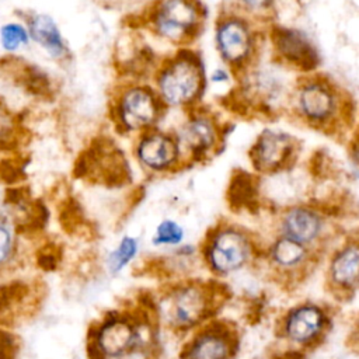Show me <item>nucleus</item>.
Segmentation results:
<instances>
[{"instance_id":"nucleus-18","label":"nucleus","mask_w":359,"mask_h":359,"mask_svg":"<svg viewBox=\"0 0 359 359\" xmlns=\"http://www.w3.org/2000/svg\"><path fill=\"white\" fill-rule=\"evenodd\" d=\"M139 341V331L130 320L112 317L97 331L95 348L101 358H118L129 352Z\"/></svg>"},{"instance_id":"nucleus-4","label":"nucleus","mask_w":359,"mask_h":359,"mask_svg":"<svg viewBox=\"0 0 359 359\" xmlns=\"http://www.w3.org/2000/svg\"><path fill=\"white\" fill-rule=\"evenodd\" d=\"M154 83L165 107L192 105L203 90V66L194 52L181 50L156 69Z\"/></svg>"},{"instance_id":"nucleus-23","label":"nucleus","mask_w":359,"mask_h":359,"mask_svg":"<svg viewBox=\"0 0 359 359\" xmlns=\"http://www.w3.org/2000/svg\"><path fill=\"white\" fill-rule=\"evenodd\" d=\"M18 129V115L14 114L3 100H0V143H7L10 139H15Z\"/></svg>"},{"instance_id":"nucleus-5","label":"nucleus","mask_w":359,"mask_h":359,"mask_svg":"<svg viewBox=\"0 0 359 359\" xmlns=\"http://www.w3.org/2000/svg\"><path fill=\"white\" fill-rule=\"evenodd\" d=\"M254 252L255 243L251 234L229 223H220L210 229L201 250L206 268L217 276L243 269L252 259Z\"/></svg>"},{"instance_id":"nucleus-20","label":"nucleus","mask_w":359,"mask_h":359,"mask_svg":"<svg viewBox=\"0 0 359 359\" xmlns=\"http://www.w3.org/2000/svg\"><path fill=\"white\" fill-rule=\"evenodd\" d=\"M31 42L29 31L21 20L8 21L0 27V46L7 55H17Z\"/></svg>"},{"instance_id":"nucleus-14","label":"nucleus","mask_w":359,"mask_h":359,"mask_svg":"<svg viewBox=\"0 0 359 359\" xmlns=\"http://www.w3.org/2000/svg\"><path fill=\"white\" fill-rule=\"evenodd\" d=\"M327 282L338 299L351 297L359 287V240L351 238L332 254L327 268Z\"/></svg>"},{"instance_id":"nucleus-13","label":"nucleus","mask_w":359,"mask_h":359,"mask_svg":"<svg viewBox=\"0 0 359 359\" xmlns=\"http://www.w3.org/2000/svg\"><path fill=\"white\" fill-rule=\"evenodd\" d=\"M297 153L296 140L285 132L264 130L250 150V160L261 174H278L293 164Z\"/></svg>"},{"instance_id":"nucleus-15","label":"nucleus","mask_w":359,"mask_h":359,"mask_svg":"<svg viewBox=\"0 0 359 359\" xmlns=\"http://www.w3.org/2000/svg\"><path fill=\"white\" fill-rule=\"evenodd\" d=\"M20 20L27 25L31 41L36 43L52 60L66 63L72 59V50L56 20L39 11L17 13Z\"/></svg>"},{"instance_id":"nucleus-11","label":"nucleus","mask_w":359,"mask_h":359,"mask_svg":"<svg viewBox=\"0 0 359 359\" xmlns=\"http://www.w3.org/2000/svg\"><path fill=\"white\" fill-rule=\"evenodd\" d=\"M135 154L143 167L154 172L174 171L185 163L177 135L156 128L139 135Z\"/></svg>"},{"instance_id":"nucleus-12","label":"nucleus","mask_w":359,"mask_h":359,"mask_svg":"<svg viewBox=\"0 0 359 359\" xmlns=\"http://www.w3.org/2000/svg\"><path fill=\"white\" fill-rule=\"evenodd\" d=\"M184 158L189 163L208 160L219 150L222 140L217 121L208 112H195L177 135Z\"/></svg>"},{"instance_id":"nucleus-7","label":"nucleus","mask_w":359,"mask_h":359,"mask_svg":"<svg viewBox=\"0 0 359 359\" xmlns=\"http://www.w3.org/2000/svg\"><path fill=\"white\" fill-rule=\"evenodd\" d=\"M238 345L237 330L227 321L212 318L192 331L180 356L181 359H233Z\"/></svg>"},{"instance_id":"nucleus-1","label":"nucleus","mask_w":359,"mask_h":359,"mask_svg":"<svg viewBox=\"0 0 359 359\" xmlns=\"http://www.w3.org/2000/svg\"><path fill=\"white\" fill-rule=\"evenodd\" d=\"M220 286L217 282L201 279H187L172 286L164 302L170 327L187 334L212 320L224 299Z\"/></svg>"},{"instance_id":"nucleus-26","label":"nucleus","mask_w":359,"mask_h":359,"mask_svg":"<svg viewBox=\"0 0 359 359\" xmlns=\"http://www.w3.org/2000/svg\"><path fill=\"white\" fill-rule=\"evenodd\" d=\"M245 8H248V10H254V11H257V10H264L269 3H271V0H238Z\"/></svg>"},{"instance_id":"nucleus-3","label":"nucleus","mask_w":359,"mask_h":359,"mask_svg":"<svg viewBox=\"0 0 359 359\" xmlns=\"http://www.w3.org/2000/svg\"><path fill=\"white\" fill-rule=\"evenodd\" d=\"M165 105L156 88L142 81L126 80L112 91L111 121L122 133H142L153 129Z\"/></svg>"},{"instance_id":"nucleus-25","label":"nucleus","mask_w":359,"mask_h":359,"mask_svg":"<svg viewBox=\"0 0 359 359\" xmlns=\"http://www.w3.org/2000/svg\"><path fill=\"white\" fill-rule=\"evenodd\" d=\"M349 154H351V161H352V164H353V165L356 167V170L359 171V132H358L356 136L352 139Z\"/></svg>"},{"instance_id":"nucleus-6","label":"nucleus","mask_w":359,"mask_h":359,"mask_svg":"<svg viewBox=\"0 0 359 359\" xmlns=\"http://www.w3.org/2000/svg\"><path fill=\"white\" fill-rule=\"evenodd\" d=\"M203 15L198 0H156L142 15V25L165 41L185 43L198 35Z\"/></svg>"},{"instance_id":"nucleus-21","label":"nucleus","mask_w":359,"mask_h":359,"mask_svg":"<svg viewBox=\"0 0 359 359\" xmlns=\"http://www.w3.org/2000/svg\"><path fill=\"white\" fill-rule=\"evenodd\" d=\"M139 250V243L135 237L125 236L115 250L111 251L108 257V268L112 273H118L122 271L129 262L133 261Z\"/></svg>"},{"instance_id":"nucleus-10","label":"nucleus","mask_w":359,"mask_h":359,"mask_svg":"<svg viewBox=\"0 0 359 359\" xmlns=\"http://www.w3.org/2000/svg\"><path fill=\"white\" fill-rule=\"evenodd\" d=\"M328 324L330 317L325 309L314 303H303L286 311L279 323V334L289 344L309 348L318 344Z\"/></svg>"},{"instance_id":"nucleus-17","label":"nucleus","mask_w":359,"mask_h":359,"mask_svg":"<svg viewBox=\"0 0 359 359\" xmlns=\"http://www.w3.org/2000/svg\"><path fill=\"white\" fill-rule=\"evenodd\" d=\"M271 36L275 55L285 63L306 72L317 66V52L303 32L290 28H273Z\"/></svg>"},{"instance_id":"nucleus-9","label":"nucleus","mask_w":359,"mask_h":359,"mask_svg":"<svg viewBox=\"0 0 359 359\" xmlns=\"http://www.w3.org/2000/svg\"><path fill=\"white\" fill-rule=\"evenodd\" d=\"M0 74L25 95L41 101H53L57 95L55 79L39 65L20 55H4L0 57Z\"/></svg>"},{"instance_id":"nucleus-24","label":"nucleus","mask_w":359,"mask_h":359,"mask_svg":"<svg viewBox=\"0 0 359 359\" xmlns=\"http://www.w3.org/2000/svg\"><path fill=\"white\" fill-rule=\"evenodd\" d=\"M13 237L10 230L0 223V265H3L11 255Z\"/></svg>"},{"instance_id":"nucleus-8","label":"nucleus","mask_w":359,"mask_h":359,"mask_svg":"<svg viewBox=\"0 0 359 359\" xmlns=\"http://www.w3.org/2000/svg\"><path fill=\"white\" fill-rule=\"evenodd\" d=\"M216 45L222 59L234 72H241L252 60L255 50L252 27L241 15H224L216 25Z\"/></svg>"},{"instance_id":"nucleus-19","label":"nucleus","mask_w":359,"mask_h":359,"mask_svg":"<svg viewBox=\"0 0 359 359\" xmlns=\"http://www.w3.org/2000/svg\"><path fill=\"white\" fill-rule=\"evenodd\" d=\"M310 257V247L280 234L266 251V258L272 268L290 276L302 273L309 268Z\"/></svg>"},{"instance_id":"nucleus-16","label":"nucleus","mask_w":359,"mask_h":359,"mask_svg":"<svg viewBox=\"0 0 359 359\" xmlns=\"http://www.w3.org/2000/svg\"><path fill=\"white\" fill-rule=\"evenodd\" d=\"M324 231V216L320 210L307 205L287 206L279 217V234L307 247L320 241Z\"/></svg>"},{"instance_id":"nucleus-2","label":"nucleus","mask_w":359,"mask_h":359,"mask_svg":"<svg viewBox=\"0 0 359 359\" xmlns=\"http://www.w3.org/2000/svg\"><path fill=\"white\" fill-rule=\"evenodd\" d=\"M293 104L297 116L318 130L334 132L346 121L342 90L325 77H304L294 90Z\"/></svg>"},{"instance_id":"nucleus-22","label":"nucleus","mask_w":359,"mask_h":359,"mask_svg":"<svg viewBox=\"0 0 359 359\" xmlns=\"http://www.w3.org/2000/svg\"><path fill=\"white\" fill-rule=\"evenodd\" d=\"M184 236V227L178 222L164 219L157 224L151 241L157 247H178L181 245Z\"/></svg>"}]
</instances>
